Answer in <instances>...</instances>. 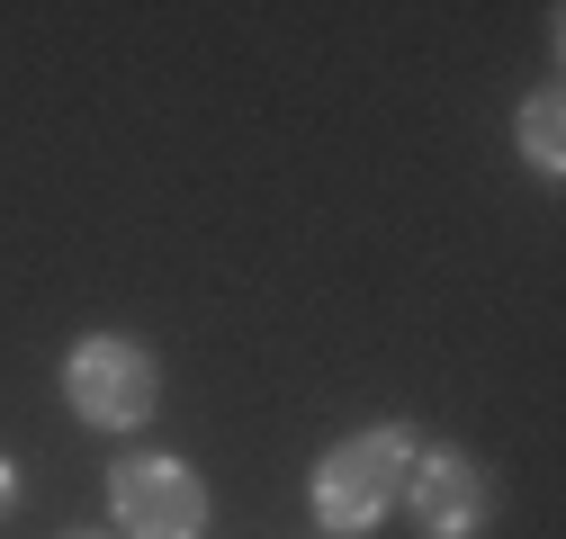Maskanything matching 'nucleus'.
<instances>
[{"label": "nucleus", "mask_w": 566, "mask_h": 539, "mask_svg": "<svg viewBox=\"0 0 566 539\" xmlns=\"http://www.w3.org/2000/svg\"><path fill=\"white\" fill-rule=\"evenodd\" d=\"M413 423H369V432H342L324 458H315V477H306V504L333 539H360L396 512L405 495V467H413Z\"/></svg>", "instance_id": "obj_1"}, {"label": "nucleus", "mask_w": 566, "mask_h": 539, "mask_svg": "<svg viewBox=\"0 0 566 539\" xmlns=\"http://www.w3.org/2000/svg\"><path fill=\"white\" fill-rule=\"evenodd\" d=\"M63 404L91 432H145L154 404H163V360L135 332H82L63 351Z\"/></svg>", "instance_id": "obj_2"}, {"label": "nucleus", "mask_w": 566, "mask_h": 539, "mask_svg": "<svg viewBox=\"0 0 566 539\" xmlns=\"http://www.w3.org/2000/svg\"><path fill=\"white\" fill-rule=\"evenodd\" d=\"M108 521L126 539H198L207 530V477L171 450H126L108 467Z\"/></svg>", "instance_id": "obj_3"}, {"label": "nucleus", "mask_w": 566, "mask_h": 539, "mask_svg": "<svg viewBox=\"0 0 566 539\" xmlns=\"http://www.w3.org/2000/svg\"><path fill=\"white\" fill-rule=\"evenodd\" d=\"M396 504L413 512L422 539H476L494 521V477H485V458H468L459 441H422Z\"/></svg>", "instance_id": "obj_4"}, {"label": "nucleus", "mask_w": 566, "mask_h": 539, "mask_svg": "<svg viewBox=\"0 0 566 539\" xmlns=\"http://www.w3.org/2000/svg\"><path fill=\"white\" fill-rule=\"evenodd\" d=\"M513 145H522V162H531L539 180H557V171H566V99H557V91H531V99H522Z\"/></svg>", "instance_id": "obj_5"}, {"label": "nucleus", "mask_w": 566, "mask_h": 539, "mask_svg": "<svg viewBox=\"0 0 566 539\" xmlns=\"http://www.w3.org/2000/svg\"><path fill=\"white\" fill-rule=\"evenodd\" d=\"M19 512V467H10V450H0V521Z\"/></svg>", "instance_id": "obj_6"}, {"label": "nucleus", "mask_w": 566, "mask_h": 539, "mask_svg": "<svg viewBox=\"0 0 566 539\" xmlns=\"http://www.w3.org/2000/svg\"><path fill=\"white\" fill-rule=\"evenodd\" d=\"M63 539H99V530H63Z\"/></svg>", "instance_id": "obj_7"}]
</instances>
